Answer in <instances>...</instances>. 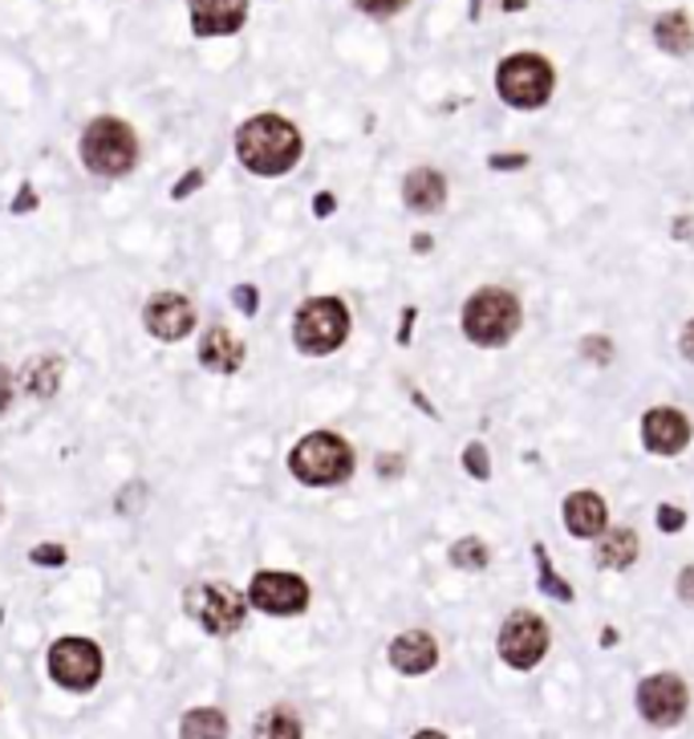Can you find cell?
I'll return each mask as SVG.
<instances>
[{
	"instance_id": "obj_1",
	"label": "cell",
	"mask_w": 694,
	"mask_h": 739,
	"mask_svg": "<svg viewBox=\"0 0 694 739\" xmlns=\"http://www.w3.org/2000/svg\"><path fill=\"white\" fill-rule=\"evenodd\" d=\"M301 130L280 114H256L236 130V155L253 176L277 179L301 163Z\"/></svg>"
},
{
	"instance_id": "obj_2",
	"label": "cell",
	"mask_w": 694,
	"mask_h": 739,
	"mask_svg": "<svg viewBox=\"0 0 694 739\" xmlns=\"http://www.w3.org/2000/svg\"><path fill=\"white\" fill-rule=\"evenodd\" d=\"M520 321H524V309H520L516 293H508V288H480L463 305V334L483 350L508 346L516 338Z\"/></svg>"
},
{
	"instance_id": "obj_3",
	"label": "cell",
	"mask_w": 694,
	"mask_h": 739,
	"mask_svg": "<svg viewBox=\"0 0 694 739\" xmlns=\"http://www.w3.org/2000/svg\"><path fill=\"white\" fill-rule=\"evenodd\" d=\"M292 476L309 484V488H333L354 472V447L338 435V431H313L305 435L289 455Z\"/></svg>"
},
{
	"instance_id": "obj_4",
	"label": "cell",
	"mask_w": 694,
	"mask_h": 739,
	"mask_svg": "<svg viewBox=\"0 0 694 739\" xmlns=\"http://www.w3.org/2000/svg\"><path fill=\"white\" fill-rule=\"evenodd\" d=\"M82 163L89 176L122 179L130 167L139 163V138L122 118H94L82 135Z\"/></svg>"
},
{
	"instance_id": "obj_5",
	"label": "cell",
	"mask_w": 694,
	"mask_h": 739,
	"mask_svg": "<svg viewBox=\"0 0 694 739\" xmlns=\"http://www.w3.org/2000/svg\"><path fill=\"white\" fill-rule=\"evenodd\" d=\"M350 338V309L338 297H309L292 317V341L309 358H325Z\"/></svg>"
},
{
	"instance_id": "obj_6",
	"label": "cell",
	"mask_w": 694,
	"mask_h": 739,
	"mask_svg": "<svg viewBox=\"0 0 694 739\" xmlns=\"http://www.w3.org/2000/svg\"><path fill=\"white\" fill-rule=\"evenodd\" d=\"M553 86H556V74L541 53H512V57H504L500 70H495L500 98H504L508 106H516V110H536V106H544V102L553 98Z\"/></svg>"
},
{
	"instance_id": "obj_7",
	"label": "cell",
	"mask_w": 694,
	"mask_h": 739,
	"mask_svg": "<svg viewBox=\"0 0 694 739\" xmlns=\"http://www.w3.org/2000/svg\"><path fill=\"white\" fill-rule=\"evenodd\" d=\"M183 610L188 617H195L207 634L224 638V634H236L248 617V598H241L232 585H220V581H203V585H191L183 593Z\"/></svg>"
},
{
	"instance_id": "obj_8",
	"label": "cell",
	"mask_w": 694,
	"mask_h": 739,
	"mask_svg": "<svg viewBox=\"0 0 694 739\" xmlns=\"http://www.w3.org/2000/svg\"><path fill=\"white\" fill-rule=\"evenodd\" d=\"M548 642H553V634L544 626V617L528 614V610H516V614L500 626L495 651H500V658H504L512 671H532V666L548 654Z\"/></svg>"
},
{
	"instance_id": "obj_9",
	"label": "cell",
	"mask_w": 694,
	"mask_h": 739,
	"mask_svg": "<svg viewBox=\"0 0 694 739\" xmlns=\"http://www.w3.org/2000/svg\"><path fill=\"white\" fill-rule=\"evenodd\" d=\"M50 678L65 690L98 687L102 651L89 638H57L50 646Z\"/></svg>"
},
{
	"instance_id": "obj_10",
	"label": "cell",
	"mask_w": 694,
	"mask_h": 739,
	"mask_svg": "<svg viewBox=\"0 0 694 739\" xmlns=\"http://www.w3.org/2000/svg\"><path fill=\"white\" fill-rule=\"evenodd\" d=\"M248 602H253L256 610H265V614L292 617V614H305V610H309V585H305V577H297V573L265 569V573L253 577Z\"/></svg>"
},
{
	"instance_id": "obj_11",
	"label": "cell",
	"mask_w": 694,
	"mask_h": 739,
	"mask_svg": "<svg viewBox=\"0 0 694 739\" xmlns=\"http://www.w3.org/2000/svg\"><path fill=\"white\" fill-rule=\"evenodd\" d=\"M686 703H691V695H686V683L679 675H650L638 687V711L654 727H679L682 715H686Z\"/></svg>"
},
{
	"instance_id": "obj_12",
	"label": "cell",
	"mask_w": 694,
	"mask_h": 739,
	"mask_svg": "<svg viewBox=\"0 0 694 739\" xmlns=\"http://www.w3.org/2000/svg\"><path fill=\"white\" fill-rule=\"evenodd\" d=\"M142 326L159 341H183L195 329V305L183 293H154L142 309Z\"/></svg>"
},
{
	"instance_id": "obj_13",
	"label": "cell",
	"mask_w": 694,
	"mask_h": 739,
	"mask_svg": "<svg viewBox=\"0 0 694 739\" xmlns=\"http://www.w3.org/2000/svg\"><path fill=\"white\" fill-rule=\"evenodd\" d=\"M691 419L674 407H654V411H645L642 419V443L645 452L654 455H679L686 452V443H691Z\"/></svg>"
},
{
	"instance_id": "obj_14",
	"label": "cell",
	"mask_w": 694,
	"mask_h": 739,
	"mask_svg": "<svg viewBox=\"0 0 694 739\" xmlns=\"http://www.w3.org/2000/svg\"><path fill=\"white\" fill-rule=\"evenodd\" d=\"M195 38H227L248 21V0H188Z\"/></svg>"
},
{
	"instance_id": "obj_15",
	"label": "cell",
	"mask_w": 694,
	"mask_h": 739,
	"mask_svg": "<svg viewBox=\"0 0 694 739\" xmlns=\"http://www.w3.org/2000/svg\"><path fill=\"white\" fill-rule=\"evenodd\" d=\"M439 663V642L427 630H406L391 642V666L398 675H427Z\"/></svg>"
},
{
	"instance_id": "obj_16",
	"label": "cell",
	"mask_w": 694,
	"mask_h": 739,
	"mask_svg": "<svg viewBox=\"0 0 694 739\" xmlns=\"http://www.w3.org/2000/svg\"><path fill=\"white\" fill-rule=\"evenodd\" d=\"M606 520H609V508L597 492H573L565 500V528L573 537H581V540L601 537V532H606Z\"/></svg>"
},
{
	"instance_id": "obj_17",
	"label": "cell",
	"mask_w": 694,
	"mask_h": 739,
	"mask_svg": "<svg viewBox=\"0 0 694 739\" xmlns=\"http://www.w3.org/2000/svg\"><path fill=\"white\" fill-rule=\"evenodd\" d=\"M200 362L212 374H236L244 366V341L224 326H212L200 338Z\"/></svg>"
},
{
	"instance_id": "obj_18",
	"label": "cell",
	"mask_w": 694,
	"mask_h": 739,
	"mask_svg": "<svg viewBox=\"0 0 694 739\" xmlns=\"http://www.w3.org/2000/svg\"><path fill=\"white\" fill-rule=\"evenodd\" d=\"M403 203L410 212H439L442 203H447V179L435 171V167H418L410 176L403 179Z\"/></svg>"
},
{
	"instance_id": "obj_19",
	"label": "cell",
	"mask_w": 694,
	"mask_h": 739,
	"mask_svg": "<svg viewBox=\"0 0 694 739\" xmlns=\"http://www.w3.org/2000/svg\"><path fill=\"white\" fill-rule=\"evenodd\" d=\"M594 561L601 569H630L638 561V532L633 528H606L594 549Z\"/></svg>"
},
{
	"instance_id": "obj_20",
	"label": "cell",
	"mask_w": 694,
	"mask_h": 739,
	"mask_svg": "<svg viewBox=\"0 0 694 739\" xmlns=\"http://www.w3.org/2000/svg\"><path fill=\"white\" fill-rule=\"evenodd\" d=\"M654 41H658V50L674 53V57H686V53L694 50L691 17L682 13V9H674V13H662L654 21Z\"/></svg>"
},
{
	"instance_id": "obj_21",
	"label": "cell",
	"mask_w": 694,
	"mask_h": 739,
	"mask_svg": "<svg viewBox=\"0 0 694 739\" xmlns=\"http://www.w3.org/2000/svg\"><path fill=\"white\" fill-rule=\"evenodd\" d=\"M62 370H65L62 358L41 353V358H29V362H25V374H21V382H25V390L33 394V399H53V394H57V387H62Z\"/></svg>"
},
{
	"instance_id": "obj_22",
	"label": "cell",
	"mask_w": 694,
	"mask_h": 739,
	"mask_svg": "<svg viewBox=\"0 0 694 739\" xmlns=\"http://www.w3.org/2000/svg\"><path fill=\"white\" fill-rule=\"evenodd\" d=\"M179 739H227V715L215 707H195L183 715Z\"/></svg>"
},
{
	"instance_id": "obj_23",
	"label": "cell",
	"mask_w": 694,
	"mask_h": 739,
	"mask_svg": "<svg viewBox=\"0 0 694 739\" xmlns=\"http://www.w3.org/2000/svg\"><path fill=\"white\" fill-rule=\"evenodd\" d=\"M253 739H301V719L292 711H285V707H273V711H265L256 719Z\"/></svg>"
},
{
	"instance_id": "obj_24",
	"label": "cell",
	"mask_w": 694,
	"mask_h": 739,
	"mask_svg": "<svg viewBox=\"0 0 694 739\" xmlns=\"http://www.w3.org/2000/svg\"><path fill=\"white\" fill-rule=\"evenodd\" d=\"M532 557H536V585H541L544 598H553V602H573V585H568L565 577H556L553 561H548V549L536 545Z\"/></svg>"
},
{
	"instance_id": "obj_25",
	"label": "cell",
	"mask_w": 694,
	"mask_h": 739,
	"mask_svg": "<svg viewBox=\"0 0 694 739\" xmlns=\"http://www.w3.org/2000/svg\"><path fill=\"white\" fill-rule=\"evenodd\" d=\"M488 561H492V552H488V545H483L480 537H463L451 545V564L455 569H471V573H480V569H488Z\"/></svg>"
},
{
	"instance_id": "obj_26",
	"label": "cell",
	"mask_w": 694,
	"mask_h": 739,
	"mask_svg": "<svg viewBox=\"0 0 694 739\" xmlns=\"http://www.w3.org/2000/svg\"><path fill=\"white\" fill-rule=\"evenodd\" d=\"M463 467H468V476H476V479H488V476H492V460H488V447H483V443H468V447H463Z\"/></svg>"
},
{
	"instance_id": "obj_27",
	"label": "cell",
	"mask_w": 694,
	"mask_h": 739,
	"mask_svg": "<svg viewBox=\"0 0 694 739\" xmlns=\"http://www.w3.org/2000/svg\"><path fill=\"white\" fill-rule=\"evenodd\" d=\"M581 350H585V358H594V362H601V366L613 362V341L601 338V334H589V338L581 341Z\"/></svg>"
},
{
	"instance_id": "obj_28",
	"label": "cell",
	"mask_w": 694,
	"mask_h": 739,
	"mask_svg": "<svg viewBox=\"0 0 694 739\" xmlns=\"http://www.w3.org/2000/svg\"><path fill=\"white\" fill-rule=\"evenodd\" d=\"M65 545H38V549L29 552V561L41 564V569H57V564H65Z\"/></svg>"
},
{
	"instance_id": "obj_29",
	"label": "cell",
	"mask_w": 694,
	"mask_h": 739,
	"mask_svg": "<svg viewBox=\"0 0 694 739\" xmlns=\"http://www.w3.org/2000/svg\"><path fill=\"white\" fill-rule=\"evenodd\" d=\"M354 4L370 17H394V13H403L410 0H354Z\"/></svg>"
},
{
	"instance_id": "obj_30",
	"label": "cell",
	"mask_w": 694,
	"mask_h": 739,
	"mask_svg": "<svg viewBox=\"0 0 694 739\" xmlns=\"http://www.w3.org/2000/svg\"><path fill=\"white\" fill-rule=\"evenodd\" d=\"M654 520H658V528H662V532H682V528H686V513H682V508H674V504H662V508L654 513Z\"/></svg>"
},
{
	"instance_id": "obj_31",
	"label": "cell",
	"mask_w": 694,
	"mask_h": 739,
	"mask_svg": "<svg viewBox=\"0 0 694 739\" xmlns=\"http://www.w3.org/2000/svg\"><path fill=\"white\" fill-rule=\"evenodd\" d=\"M232 302H236V309H241V314L253 317L256 305H260V293H256L253 285H236V288H232Z\"/></svg>"
},
{
	"instance_id": "obj_32",
	"label": "cell",
	"mask_w": 694,
	"mask_h": 739,
	"mask_svg": "<svg viewBox=\"0 0 694 739\" xmlns=\"http://www.w3.org/2000/svg\"><path fill=\"white\" fill-rule=\"evenodd\" d=\"M488 167H492V171H524V167H528V155H524V151L492 155V159H488Z\"/></svg>"
},
{
	"instance_id": "obj_33",
	"label": "cell",
	"mask_w": 694,
	"mask_h": 739,
	"mask_svg": "<svg viewBox=\"0 0 694 739\" xmlns=\"http://www.w3.org/2000/svg\"><path fill=\"white\" fill-rule=\"evenodd\" d=\"M200 188H203V171H188V176L171 188V200H188L191 191H200Z\"/></svg>"
},
{
	"instance_id": "obj_34",
	"label": "cell",
	"mask_w": 694,
	"mask_h": 739,
	"mask_svg": "<svg viewBox=\"0 0 694 739\" xmlns=\"http://www.w3.org/2000/svg\"><path fill=\"white\" fill-rule=\"evenodd\" d=\"M38 208V191H33V183H21V191H17V200H13V212L17 215H25Z\"/></svg>"
},
{
	"instance_id": "obj_35",
	"label": "cell",
	"mask_w": 694,
	"mask_h": 739,
	"mask_svg": "<svg viewBox=\"0 0 694 739\" xmlns=\"http://www.w3.org/2000/svg\"><path fill=\"white\" fill-rule=\"evenodd\" d=\"M679 598L686 605H694V564H686V569L679 573Z\"/></svg>"
},
{
	"instance_id": "obj_36",
	"label": "cell",
	"mask_w": 694,
	"mask_h": 739,
	"mask_svg": "<svg viewBox=\"0 0 694 739\" xmlns=\"http://www.w3.org/2000/svg\"><path fill=\"white\" fill-rule=\"evenodd\" d=\"M9 402H13V374L0 366V414L9 411Z\"/></svg>"
},
{
	"instance_id": "obj_37",
	"label": "cell",
	"mask_w": 694,
	"mask_h": 739,
	"mask_svg": "<svg viewBox=\"0 0 694 739\" xmlns=\"http://www.w3.org/2000/svg\"><path fill=\"white\" fill-rule=\"evenodd\" d=\"M415 317H418V309L410 305L403 314V326H398V346H410V329H415Z\"/></svg>"
},
{
	"instance_id": "obj_38",
	"label": "cell",
	"mask_w": 694,
	"mask_h": 739,
	"mask_svg": "<svg viewBox=\"0 0 694 739\" xmlns=\"http://www.w3.org/2000/svg\"><path fill=\"white\" fill-rule=\"evenodd\" d=\"M679 346H682V358H686V362H694V321H686Z\"/></svg>"
},
{
	"instance_id": "obj_39",
	"label": "cell",
	"mask_w": 694,
	"mask_h": 739,
	"mask_svg": "<svg viewBox=\"0 0 694 739\" xmlns=\"http://www.w3.org/2000/svg\"><path fill=\"white\" fill-rule=\"evenodd\" d=\"M333 208H338V200H333L329 191H321V196H313V212H317V215H333Z\"/></svg>"
},
{
	"instance_id": "obj_40",
	"label": "cell",
	"mask_w": 694,
	"mask_h": 739,
	"mask_svg": "<svg viewBox=\"0 0 694 739\" xmlns=\"http://www.w3.org/2000/svg\"><path fill=\"white\" fill-rule=\"evenodd\" d=\"M398 464H403L398 455H394V460H391V455H382V460H378V472H382V476H398Z\"/></svg>"
},
{
	"instance_id": "obj_41",
	"label": "cell",
	"mask_w": 694,
	"mask_h": 739,
	"mask_svg": "<svg viewBox=\"0 0 694 739\" xmlns=\"http://www.w3.org/2000/svg\"><path fill=\"white\" fill-rule=\"evenodd\" d=\"M691 232H694V220H686V215H682L679 224H674V236L686 240V236H691Z\"/></svg>"
},
{
	"instance_id": "obj_42",
	"label": "cell",
	"mask_w": 694,
	"mask_h": 739,
	"mask_svg": "<svg viewBox=\"0 0 694 739\" xmlns=\"http://www.w3.org/2000/svg\"><path fill=\"white\" fill-rule=\"evenodd\" d=\"M524 4H528V0H504V13H520Z\"/></svg>"
},
{
	"instance_id": "obj_43",
	"label": "cell",
	"mask_w": 694,
	"mask_h": 739,
	"mask_svg": "<svg viewBox=\"0 0 694 739\" xmlns=\"http://www.w3.org/2000/svg\"><path fill=\"white\" fill-rule=\"evenodd\" d=\"M415 252H430V236H415Z\"/></svg>"
},
{
	"instance_id": "obj_44",
	"label": "cell",
	"mask_w": 694,
	"mask_h": 739,
	"mask_svg": "<svg viewBox=\"0 0 694 739\" xmlns=\"http://www.w3.org/2000/svg\"><path fill=\"white\" fill-rule=\"evenodd\" d=\"M415 739H447V736H442V731H418Z\"/></svg>"
}]
</instances>
